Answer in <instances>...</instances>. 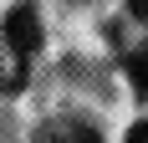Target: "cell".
<instances>
[{
  "mask_svg": "<svg viewBox=\"0 0 148 143\" xmlns=\"http://www.w3.org/2000/svg\"><path fill=\"white\" fill-rule=\"evenodd\" d=\"M128 10H133L138 21H148V0H128Z\"/></svg>",
  "mask_w": 148,
  "mask_h": 143,
  "instance_id": "5",
  "label": "cell"
},
{
  "mask_svg": "<svg viewBox=\"0 0 148 143\" xmlns=\"http://www.w3.org/2000/svg\"><path fill=\"white\" fill-rule=\"evenodd\" d=\"M36 143H97V133L87 123H72V118H61V123H46L36 133Z\"/></svg>",
  "mask_w": 148,
  "mask_h": 143,
  "instance_id": "2",
  "label": "cell"
},
{
  "mask_svg": "<svg viewBox=\"0 0 148 143\" xmlns=\"http://www.w3.org/2000/svg\"><path fill=\"white\" fill-rule=\"evenodd\" d=\"M5 46L15 51V61H26L31 51L41 46V21H36V10H31V5L5 10Z\"/></svg>",
  "mask_w": 148,
  "mask_h": 143,
  "instance_id": "1",
  "label": "cell"
},
{
  "mask_svg": "<svg viewBox=\"0 0 148 143\" xmlns=\"http://www.w3.org/2000/svg\"><path fill=\"white\" fill-rule=\"evenodd\" d=\"M123 143H148V118H143V123H133V128H128V138H123Z\"/></svg>",
  "mask_w": 148,
  "mask_h": 143,
  "instance_id": "4",
  "label": "cell"
},
{
  "mask_svg": "<svg viewBox=\"0 0 148 143\" xmlns=\"http://www.w3.org/2000/svg\"><path fill=\"white\" fill-rule=\"evenodd\" d=\"M128 77H133V87H138V92H148V46L128 56Z\"/></svg>",
  "mask_w": 148,
  "mask_h": 143,
  "instance_id": "3",
  "label": "cell"
}]
</instances>
